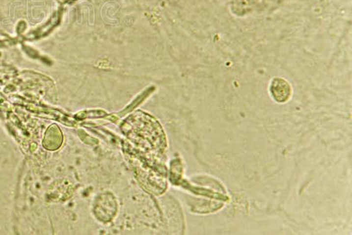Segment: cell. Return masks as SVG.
Listing matches in <instances>:
<instances>
[{"label": "cell", "instance_id": "cell-1", "mask_svg": "<svg viewBox=\"0 0 352 235\" xmlns=\"http://www.w3.org/2000/svg\"><path fill=\"white\" fill-rule=\"evenodd\" d=\"M271 98L277 103H286L293 96V86L284 78H273L269 86Z\"/></svg>", "mask_w": 352, "mask_h": 235}]
</instances>
